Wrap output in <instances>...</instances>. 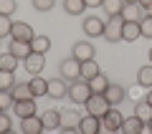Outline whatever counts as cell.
I'll list each match as a JSON object with an SVG mask.
<instances>
[{
	"instance_id": "e0dca14e",
	"label": "cell",
	"mask_w": 152,
	"mask_h": 134,
	"mask_svg": "<svg viewBox=\"0 0 152 134\" xmlns=\"http://www.w3.org/2000/svg\"><path fill=\"white\" fill-rule=\"evenodd\" d=\"M137 38H142V31H140V20H124V25H122V41H137Z\"/></svg>"
},
{
	"instance_id": "ac0fdd59",
	"label": "cell",
	"mask_w": 152,
	"mask_h": 134,
	"mask_svg": "<svg viewBox=\"0 0 152 134\" xmlns=\"http://www.w3.org/2000/svg\"><path fill=\"white\" fill-rule=\"evenodd\" d=\"M124 20H142V15H145V10H142L140 3H124V8H122L119 13Z\"/></svg>"
},
{
	"instance_id": "6da1fadb",
	"label": "cell",
	"mask_w": 152,
	"mask_h": 134,
	"mask_svg": "<svg viewBox=\"0 0 152 134\" xmlns=\"http://www.w3.org/2000/svg\"><path fill=\"white\" fill-rule=\"evenodd\" d=\"M69 96L74 104H86V99L91 96V86L86 79H74L69 86Z\"/></svg>"
},
{
	"instance_id": "5bb4252c",
	"label": "cell",
	"mask_w": 152,
	"mask_h": 134,
	"mask_svg": "<svg viewBox=\"0 0 152 134\" xmlns=\"http://www.w3.org/2000/svg\"><path fill=\"white\" fill-rule=\"evenodd\" d=\"M147 129V122H142L137 114H132V117L124 119V124H122V132L124 134H142Z\"/></svg>"
},
{
	"instance_id": "ab89813d",
	"label": "cell",
	"mask_w": 152,
	"mask_h": 134,
	"mask_svg": "<svg viewBox=\"0 0 152 134\" xmlns=\"http://www.w3.org/2000/svg\"><path fill=\"white\" fill-rule=\"evenodd\" d=\"M147 101H150V104H152V89H150V94H147Z\"/></svg>"
},
{
	"instance_id": "ba28073f",
	"label": "cell",
	"mask_w": 152,
	"mask_h": 134,
	"mask_svg": "<svg viewBox=\"0 0 152 134\" xmlns=\"http://www.w3.org/2000/svg\"><path fill=\"white\" fill-rule=\"evenodd\" d=\"M99 129H102V119L94 117V114H84L79 119V132L81 134H96Z\"/></svg>"
},
{
	"instance_id": "1f68e13d",
	"label": "cell",
	"mask_w": 152,
	"mask_h": 134,
	"mask_svg": "<svg viewBox=\"0 0 152 134\" xmlns=\"http://www.w3.org/2000/svg\"><path fill=\"white\" fill-rule=\"evenodd\" d=\"M140 31H142V36H145V38H152V13H145V15H142Z\"/></svg>"
},
{
	"instance_id": "30bf717a",
	"label": "cell",
	"mask_w": 152,
	"mask_h": 134,
	"mask_svg": "<svg viewBox=\"0 0 152 134\" xmlns=\"http://www.w3.org/2000/svg\"><path fill=\"white\" fill-rule=\"evenodd\" d=\"M94 53H96V48H94L89 41H79V43H74V51H71V56H74V58H79V61H89V58H94Z\"/></svg>"
},
{
	"instance_id": "f546056e",
	"label": "cell",
	"mask_w": 152,
	"mask_h": 134,
	"mask_svg": "<svg viewBox=\"0 0 152 134\" xmlns=\"http://www.w3.org/2000/svg\"><path fill=\"white\" fill-rule=\"evenodd\" d=\"M134 114L142 119V122H150V117H152V104L147 101V99H145V101H137V104H134Z\"/></svg>"
},
{
	"instance_id": "44dd1931",
	"label": "cell",
	"mask_w": 152,
	"mask_h": 134,
	"mask_svg": "<svg viewBox=\"0 0 152 134\" xmlns=\"http://www.w3.org/2000/svg\"><path fill=\"white\" fill-rule=\"evenodd\" d=\"M43 127L46 129H61V111L58 109H48V111H43Z\"/></svg>"
},
{
	"instance_id": "603a6c76",
	"label": "cell",
	"mask_w": 152,
	"mask_h": 134,
	"mask_svg": "<svg viewBox=\"0 0 152 134\" xmlns=\"http://www.w3.org/2000/svg\"><path fill=\"white\" fill-rule=\"evenodd\" d=\"M89 86H91V91H94V94H104V91L109 89V79L102 74V71H99L94 79H89Z\"/></svg>"
},
{
	"instance_id": "4316f807",
	"label": "cell",
	"mask_w": 152,
	"mask_h": 134,
	"mask_svg": "<svg viewBox=\"0 0 152 134\" xmlns=\"http://www.w3.org/2000/svg\"><path fill=\"white\" fill-rule=\"evenodd\" d=\"M137 84L145 86V89H152V63L150 66H142L137 71Z\"/></svg>"
},
{
	"instance_id": "60d3db41",
	"label": "cell",
	"mask_w": 152,
	"mask_h": 134,
	"mask_svg": "<svg viewBox=\"0 0 152 134\" xmlns=\"http://www.w3.org/2000/svg\"><path fill=\"white\" fill-rule=\"evenodd\" d=\"M147 129H150V132H152V117H150V122H147Z\"/></svg>"
},
{
	"instance_id": "9a60e30c",
	"label": "cell",
	"mask_w": 152,
	"mask_h": 134,
	"mask_svg": "<svg viewBox=\"0 0 152 134\" xmlns=\"http://www.w3.org/2000/svg\"><path fill=\"white\" fill-rule=\"evenodd\" d=\"M8 51H10L13 56H18L20 61H26L28 56L33 53V51H31V41H15V38H10V48H8Z\"/></svg>"
},
{
	"instance_id": "5b68a950",
	"label": "cell",
	"mask_w": 152,
	"mask_h": 134,
	"mask_svg": "<svg viewBox=\"0 0 152 134\" xmlns=\"http://www.w3.org/2000/svg\"><path fill=\"white\" fill-rule=\"evenodd\" d=\"M58 74L64 76L66 81H74V79H81V61L79 58H64L61 61V66H58Z\"/></svg>"
},
{
	"instance_id": "f1b7e54d",
	"label": "cell",
	"mask_w": 152,
	"mask_h": 134,
	"mask_svg": "<svg viewBox=\"0 0 152 134\" xmlns=\"http://www.w3.org/2000/svg\"><path fill=\"white\" fill-rule=\"evenodd\" d=\"M18 56H13L10 51H8V53H0V68L3 71H15L18 68Z\"/></svg>"
},
{
	"instance_id": "4fadbf2b",
	"label": "cell",
	"mask_w": 152,
	"mask_h": 134,
	"mask_svg": "<svg viewBox=\"0 0 152 134\" xmlns=\"http://www.w3.org/2000/svg\"><path fill=\"white\" fill-rule=\"evenodd\" d=\"M104 96H107V101L112 104V106H119L127 99V91H124V86H119V84H109V89L104 91Z\"/></svg>"
},
{
	"instance_id": "74e56055",
	"label": "cell",
	"mask_w": 152,
	"mask_h": 134,
	"mask_svg": "<svg viewBox=\"0 0 152 134\" xmlns=\"http://www.w3.org/2000/svg\"><path fill=\"white\" fill-rule=\"evenodd\" d=\"M140 5L145 13H152V0H140Z\"/></svg>"
},
{
	"instance_id": "7a4b0ae2",
	"label": "cell",
	"mask_w": 152,
	"mask_h": 134,
	"mask_svg": "<svg viewBox=\"0 0 152 134\" xmlns=\"http://www.w3.org/2000/svg\"><path fill=\"white\" fill-rule=\"evenodd\" d=\"M122 25H124L122 15H109V20L104 23V38L109 43H119L122 41Z\"/></svg>"
},
{
	"instance_id": "d6986e66",
	"label": "cell",
	"mask_w": 152,
	"mask_h": 134,
	"mask_svg": "<svg viewBox=\"0 0 152 134\" xmlns=\"http://www.w3.org/2000/svg\"><path fill=\"white\" fill-rule=\"evenodd\" d=\"M31 51H33V53H48V51H51V38L36 33V36L31 38Z\"/></svg>"
},
{
	"instance_id": "7402d4cb",
	"label": "cell",
	"mask_w": 152,
	"mask_h": 134,
	"mask_svg": "<svg viewBox=\"0 0 152 134\" xmlns=\"http://www.w3.org/2000/svg\"><path fill=\"white\" fill-rule=\"evenodd\" d=\"M76 111H61V129H64V132H76V129H79V122H76V117H74Z\"/></svg>"
},
{
	"instance_id": "d4e9b609",
	"label": "cell",
	"mask_w": 152,
	"mask_h": 134,
	"mask_svg": "<svg viewBox=\"0 0 152 134\" xmlns=\"http://www.w3.org/2000/svg\"><path fill=\"white\" fill-rule=\"evenodd\" d=\"M99 71H102V68H99V63H96L94 58L81 61V79H86V81H89V79H94V76H96Z\"/></svg>"
},
{
	"instance_id": "f35d334b",
	"label": "cell",
	"mask_w": 152,
	"mask_h": 134,
	"mask_svg": "<svg viewBox=\"0 0 152 134\" xmlns=\"http://www.w3.org/2000/svg\"><path fill=\"white\" fill-rule=\"evenodd\" d=\"M104 0H86V8H102Z\"/></svg>"
},
{
	"instance_id": "ee69618b",
	"label": "cell",
	"mask_w": 152,
	"mask_h": 134,
	"mask_svg": "<svg viewBox=\"0 0 152 134\" xmlns=\"http://www.w3.org/2000/svg\"><path fill=\"white\" fill-rule=\"evenodd\" d=\"M0 111H3V109H0Z\"/></svg>"
},
{
	"instance_id": "ffe728a7",
	"label": "cell",
	"mask_w": 152,
	"mask_h": 134,
	"mask_svg": "<svg viewBox=\"0 0 152 134\" xmlns=\"http://www.w3.org/2000/svg\"><path fill=\"white\" fill-rule=\"evenodd\" d=\"M28 84H31V91H33V96H36V99H38V96H48V81H46L43 76L36 74Z\"/></svg>"
},
{
	"instance_id": "52a82bcc",
	"label": "cell",
	"mask_w": 152,
	"mask_h": 134,
	"mask_svg": "<svg viewBox=\"0 0 152 134\" xmlns=\"http://www.w3.org/2000/svg\"><path fill=\"white\" fill-rule=\"evenodd\" d=\"M36 36V31L31 28V23H23V20H15L10 28V38H15V41H31V38Z\"/></svg>"
},
{
	"instance_id": "484cf974",
	"label": "cell",
	"mask_w": 152,
	"mask_h": 134,
	"mask_svg": "<svg viewBox=\"0 0 152 134\" xmlns=\"http://www.w3.org/2000/svg\"><path fill=\"white\" fill-rule=\"evenodd\" d=\"M10 94H13V99L15 101H20V99H31L33 96V91H31V84H15L10 89ZM36 99V96H33Z\"/></svg>"
},
{
	"instance_id": "4dcf8cb0",
	"label": "cell",
	"mask_w": 152,
	"mask_h": 134,
	"mask_svg": "<svg viewBox=\"0 0 152 134\" xmlns=\"http://www.w3.org/2000/svg\"><path fill=\"white\" fill-rule=\"evenodd\" d=\"M104 10L109 13V15H119L122 8H124V0H104Z\"/></svg>"
},
{
	"instance_id": "7c38bea8",
	"label": "cell",
	"mask_w": 152,
	"mask_h": 134,
	"mask_svg": "<svg viewBox=\"0 0 152 134\" xmlns=\"http://www.w3.org/2000/svg\"><path fill=\"white\" fill-rule=\"evenodd\" d=\"M23 66H26V71L28 74H41L43 71V66H46V53H31L26 61H23Z\"/></svg>"
},
{
	"instance_id": "b9f144b4",
	"label": "cell",
	"mask_w": 152,
	"mask_h": 134,
	"mask_svg": "<svg viewBox=\"0 0 152 134\" xmlns=\"http://www.w3.org/2000/svg\"><path fill=\"white\" fill-rule=\"evenodd\" d=\"M147 56H150V63H152V48H150V51H147Z\"/></svg>"
},
{
	"instance_id": "d6a6232c",
	"label": "cell",
	"mask_w": 152,
	"mask_h": 134,
	"mask_svg": "<svg viewBox=\"0 0 152 134\" xmlns=\"http://www.w3.org/2000/svg\"><path fill=\"white\" fill-rule=\"evenodd\" d=\"M10 28H13L10 15H3V13H0V38H8V36H10Z\"/></svg>"
},
{
	"instance_id": "cb8c5ba5",
	"label": "cell",
	"mask_w": 152,
	"mask_h": 134,
	"mask_svg": "<svg viewBox=\"0 0 152 134\" xmlns=\"http://www.w3.org/2000/svg\"><path fill=\"white\" fill-rule=\"evenodd\" d=\"M64 10L69 15H81L86 10V0H64Z\"/></svg>"
},
{
	"instance_id": "83f0119b",
	"label": "cell",
	"mask_w": 152,
	"mask_h": 134,
	"mask_svg": "<svg viewBox=\"0 0 152 134\" xmlns=\"http://www.w3.org/2000/svg\"><path fill=\"white\" fill-rule=\"evenodd\" d=\"M15 86V71H3L0 68V91H10Z\"/></svg>"
},
{
	"instance_id": "9c48e42d",
	"label": "cell",
	"mask_w": 152,
	"mask_h": 134,
	"mask_svg": "<svg viewBox=\"0 0 152 134\" xmlns=\"http://www.w3.org/2000/svg\"><path fill=\"white\" fill-rule=\"evenodd\" d=\"M84 33H86L89 38H99V36H104V20L102 18H96V15H91V18H84Z\"/></svg>"
},
{
	"instance_id": "836d02e7",
	"label": "cell",
	"mask_w": 152,
	"mask_h": 134,
	"mask_svg": "<svg viewBox=\"0 0 152 134\" xmlns=\"http://www.w3.org/2000/svg\"><path fill=\"white\" fill-rule=\"evenodd\" d=\"M53 5H56V0H33V8H36L38 13H48V10H53Z\"/></svg>"
},
{
	"instance_id": "e575fe53",
	"label": "cell",
	"mask_w": 152,
	"mask_h": 134,
	"mask_svg": "<svg viewBox=\"0 0 152 134\" xmlns=\"http://www.w3.org/2000/svg\"><path fill=\"white\" fill-rule=\"evenodd\" d=\"M15 8H18L15 0H0V13H3V15H13Z\"/></svg>"
},
{
	"instance_id": "3957f363",
	"label": "cell",
	"mask_w": 152,
	"mask_h": 134,
	"mask_svg": "<svg viewBox=\"0 0 152 134\" xmlns=\"http://www.w3.org/2000/svg\"><path fill=\"white\" fill-rule=\"evenodd\" d=\"M122 124H124V114H122L117 106H109L107 111H104L102 129H107V132H117V129H122Z\"/></svg>"
},
{
	"instance_id": "8992f818",
	"label": "cell",
	"mask_w": 152,
	"mask_h": 134,
	"mask_svg": "<svg viewBox=\"0 0 152 134\" xmlns=\"http://www.w3.org/2000/svg\"><path fill=\"white\" fill-rule=\"evenodd\" d=\"M20 129H23V134H41L46 127H43V119L38 114H31V117L20 119Z\"/></svg>"
},
{
	"instance_id": "8d00e7d4",
	"label": "cell",
	"mask_w": 152,
	"mask_h": 134,
	"mask_svg": "<svg viewBox=\"0 0 152 134\" xmlns=\"http://www.w3.org/2000/svg\"><path fill=\"white\" fill-rule=\"evenodd\" d=\"M10 127H13V124H10V117L0 111V134H3V132H10Z\"/></svg>"
},
{
	"instance_id": "7bdbcfd3",
	"label": "cell",
	"mask_w": 152,
	"mask_h": 134,
	"mask_svg": "<svg viewBox=\"0 0 152 134\" xmlns=\"http://www.w3.org/2000/svg\"><path fill=\"white\" fill-rule=\"evenodd\" d=\"M124 3H140V0H124Z\"/></svg>"
},
{
	"instance_id": "2e32d148",
	"label": "cell",
	"mask_w": 152,
	"mask_h": 134,
	"mask_svg": "<svg viewBox=\"0 0 152 134\" xmlns=\"http://www.w3.org/2000/svg\"><path fill=\"white\" fill-rule=\"evenodd\" d=\"M13 111H15L18 114V117H31V114H36L38 111V109H36V99H20V101H15V104H13Z\"/></svg>"
},
{
	"instance_id": "277c9868",
	"label": "cell",
	"mask_w": 152,
	"mask_h": 134,
	"mask_svg": "<svg viewBox=\"0 0 152 134\" xmlns=\"http://www.w3.org/2000/svg\"><path fill=\"white\" fill-rule=\"evenodd\" d=\"M84 106H86V114H94V117L102 119L104 111H107L112 104L107 101V96H104V94H94V91H91V96L86 99V104H84Z\"/></svg>"
},
{
	"instance_id": "8fae6325",
	"label": "cell",
	"mask_w": 152,
	"mask_h": 134,
	"mask_svg": "<svg viewBox=\"0 0 152 134\" xmlns=\"http://www.w3.org/2000/svg\"><path fill=\"white\" fill-rule=\"evenodd\" d=\"M48 96H51V99H64V96H69V84H66L64 76H61V79H51V81H48Z\"/></svg>"
},
{
	"instance_id": "d590c367",
	"label": "cell",
	"mask_w": 152,
	"mask_h": 134,
	"mask_svg": "<svg viewBox=\"0 0 152 134\" xmlns=\"http://www.w3.org/2000/svg\"><path fill=\"white\" fill-rule=\"evenodd\" d=\"M13 104H15V99H13L10 91H0V109L5 111V109H10Z\"/></svg>"
}]
</instances>
